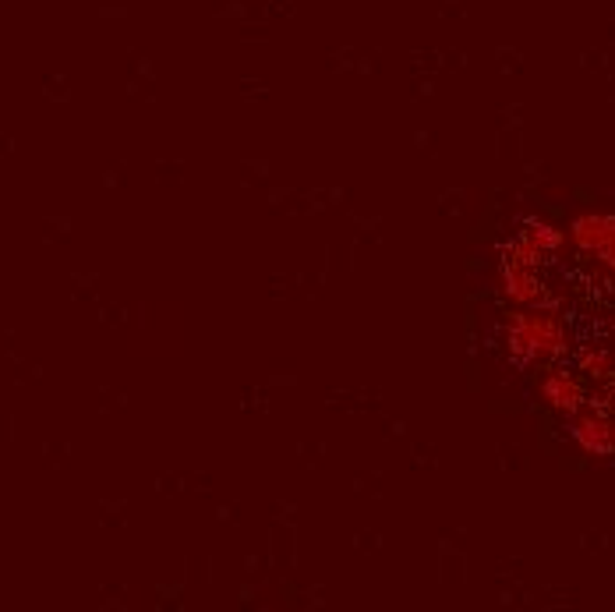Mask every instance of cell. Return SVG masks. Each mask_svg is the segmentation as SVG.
Segmentation results:
<instances>
[{
	"mask_svg": "<svg viewBox=\"0 0 615 612\" xmlns=\"http://www.w3.org/2000/svg\"><path fill=\"white\" fill-rule=\"evenodd\" d=\"M506 347L520 361H548L566 351V326L552 312H513L506 322Z\"/></svg>",
	"mask_w": 615,
	"mask_h": 612,
	"instance_id": "obj_1",
	"label": "cell"
},
{
	"mask_svg": "<svg viewBox=\"0 0 615 612\" xmlns=\"http://www.w3.org/2000/svg\"><path fill=\"white\" fill-rule=\"evenodd\" d=\"M559 248H562V230H555L552 223H545V220H531L520 230V238L506 248V259L538 266L545 255L559 252Z\"/></svg>",
	"mask_w": 615,
	"mask_h": 612,
	"instance_id": "obj_2",
	"label": "cell"
},
{
	"mask_svg": "<svg viewBox=\"0 0 615 612\" xmlns=\"http://www.w3.org/2000/svg\"><path fill=\"white\" fill-rule=\"evenodd\" d=\"M573 439L591 457H612L615 453V425L598 411L573 414Z\"/></svg>",
	"mask_w": 615,
	"mask_h": 612,
	"instance_id": "obj_3",
	"label": "cell"
},
{
	"mask_svg": "<svg viewBox=\"0 0 615 612\" xmlns=\"http://www.w3.org/2000/svg\"><path fill=\"white\" fill-rule=\"evenodd\" d=\"M502 294H506L513 305H538L541 301L538 266L502 259Z\"/></svg>",
	"mask_w": 615,
	"mask_h": 612,
	"instance_id": "obj_4",
	"label": "cell"
},
{
	"mask_svg": "<svg viewBox=\"0 0 615 612\" xmlns=\"http://www.w3.org/2000/svg\"><path fill=\"white\" fill-rule=\"evenodd\" d=\"M541 400H545L548 407H555V411L577 414L580 407H584V386H580V379L573 372L555 368V372H548L545 379H541Z\"/></svg>",
	"mask_w": 615,
	"mask_h": 612,
	"instance_id": "obj_5",
	"label": "cell"
},
{
	"mask_svg": "<svg viewBox=\"0 0 615 612\" xmlns=\"http://www.w3.org/2000/svg\"><path fill=\"white\" fill-rule=\"evenodd\" d=\"M570 238L577 241V248H584V252L601 255L605 248L615 245V216H608V213L577 216L570 227Z\"/></svg>",
	"mask_w": 615,
	"mask_h": 612,
	"instance_id": "obj_6",
	"label": "cell"
},
{
	"mask_svg": "<svg viewBox=\"0 0 615 612\" xmlns=\"http://www.w3.org/2000/svg\"><path fill=\"white\" fill-rule=\"evenodd\" d=\"M580 368L594 379H612L615 375V358L608 351H584L580 354Z\"/></svg>",
	"mask_w": 615,
	"mask_h": 612,
	"instance_id": "obj_7",
	"label": "cell"
}]
</instances>
